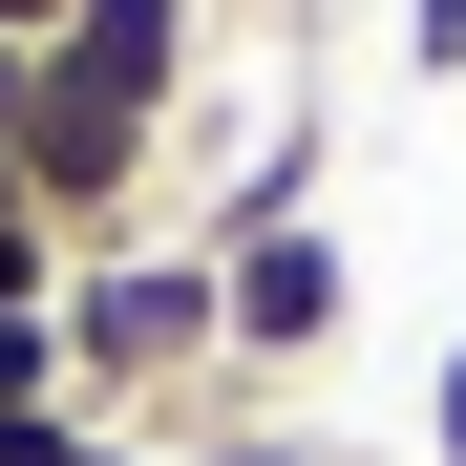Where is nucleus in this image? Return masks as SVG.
<instances>
[{
	"label": "nucleus",
	"instance_id": "obj_9",
	"mask_svg": "<svg viewBox=\"0 0 466 466\" xmlns=\"http://www.w3.org/2000/svg\"><path fill=\"white\" fill-rule=\"evenodd\" d=\"M0 43H64V0H0Z\"/></svg>",
	"mask_w": 466,
	"mask_h": 466
},
{
	"label": "nucleus",
	"instance_id": "obj_5",
	"mask_svg": "<svg viewBox=\"0 0 466 466\" xmlns=\"http://www.w3.org/2000/svg\"><path fill=\"white\" fill-rule=\"evenodd\" d=\"M424 445H445V466H466V339H445V360H424Z\"/></svg>",
	"mask_w": 466,
	"mask_h": 466
},
{
	"label": "nucleus",
	"instance_id": "obj_7",
	"mask_svg": "<svg viewBox=\"0 0 466 466\" xmlns=\"http://www.w3.org/2000/svg\"><path fill=\"white\" fill-rule=\"evenodd\" d=\"M64 445H86V424H0V466H64Z\"/></svg>",
	"mask_w": 466,
	"mask_h": 466
},
{
	"label": "nucleus",
	"instance_id": "obj_6",
	"mask_svg": "<svg viewBox=\"0 0 466 466\" xmlns=\"http://www.w3.org/2000/svg\"><path fill=\"white\" fill-rule=\"evenodd\" d=\"M191 466H319V445H276V424H212V445H191Z\"/></svg>",
	"mask_w": 466,
	"mask_h": 466
},
{
	"label": "nucleus",
	"instance_id": "obj_1",
	"mask_svg": "<svg viewBox=\"0 0 466 466\" xmlns=\"http://www.w3.org/2000/svg\"><path fill=\"white\" fill-rule=\"evenodd\" d=\"M212 360H233L212 233H106V255H64V381H86V424L106 403H191Z\"/></svg>",
	"mask_w": 466,
	"mask_h": 466
},
{
	"label": "nucleus",
	"instance_id": "obj_2",
	"mask_svg": "<svg viewBox=\"0 0 466 466\" xmlns=\"http://www.w3.org/2000/svg\"><path fill=\"white\" fill-rule=\"evenodd\" d=\"M212 319H233V360H339L360 255H339L319 212H255V233H212Z\"/></svg>",
	"mask_w": 466,
	"mask_h": 466
},
{
	"label": "nucleus",
	"instance_id": "obj_8",
	"mask_svg": "<svg viewBox=\"0 0 466 466\" xmlns=\"http://www.w3.org/2000/svg\"><path fill=\"white\" fill-rule=\"evenodd\" d=\"M22 86H43V43H0V127H22Z\"/></svg>",
	"mask_w": 466,
	"mask_h": 466
},
{
	"label": "nucleus",
	"instance_id": "obj_10",
	"mask_svg": "<svg viewBox=\"0 0 466 466\" xmlns=\"http://www.w3.org/2000/svg\"><path fill=\"white\" fill-rule=\"evenodd\" d=\"M64 466H148V445H127V424H86V445H64Z\"/></svg>",
	"mask_w": 466,
	"mask_h": 466
},
{
	"label": "nucleus",
	"instance_id": "obj_3",
	"mask_svg": "<svg viewBox=\"0 0 466 466\" xmlns=\"http://www.w3.org/2000/svg\"><path fill=\"white\" fill-rule=\"evenodd\" d=\"M0 424H86V381H64V297L0 319Z\"/></svg>",
	"mask_w": 466,
	"mask_h": 466
},
{
	"label": "nucleus",
	"instance_id": "obj_4",
	"mask_svg": "<svg viewBox=\"0 0 466 466\" xmlns=\"http://www.w3.org/2000/svg\"><path fill=\"white\" fill-rule=\"evenodd\" d=\"M466 64V0H403V86H445Z\"/></svg>",
	"mask_w": 466,
	"mask_h": 466
}]
</instances>
